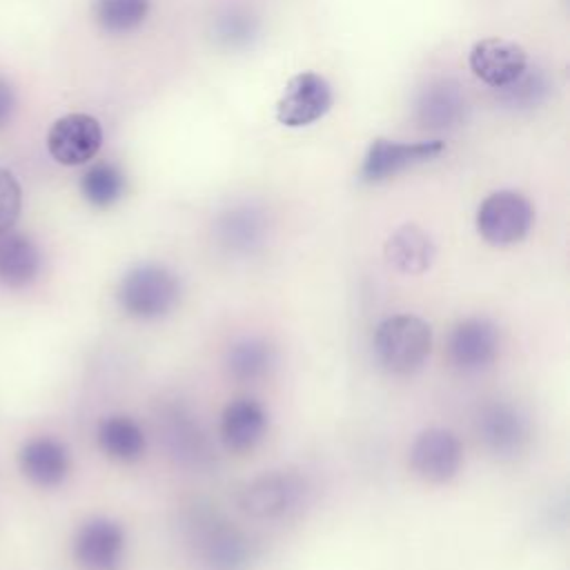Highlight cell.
Returning a JSON list of instances; mask_svg holds the SVG:
<instances>
[{
	"label": "cell",
	"mask_w": 570,
	"mask_h": 570,
	"mask_svg": "<svg viewBox=\"0 0 570 570\" xmlns=\"http://www.w3.org/2000/svg\"><path fill=\"white\" fill-rule=\"evenodd\" d=\"M376 363L396 376L414 374L432 352V327L414 314H394L383 318L372 336Z\"/></svg>",
	"instance_id": "cell-1"
},
{
	"label": "cell",
	"mask_w": 570,
	"mask_h": 570,
	"mask_svg": "<svg viewBox=\"0 0 570 570\" xmlns=\"http://www.w3.org/2000/svg\"><path fill=\"white\" fill-rule=\"evenodd\" d=\"M120 309L138 321H156L167 316L180 301L178 276L158 263H140L131 267L116 287Z\"/></svg>",
	"instance_id": "cell-2"
},
{
	"label": "cell",
	"mask_w": 570,
	"mask_h": 570,
	"mask_svg": "<svg viewBox=\"0 0 570 570\" xmlns=\"http://www.w3.org/2000/svg\"><path fill=\"white\" fill-rule=\"evenodd\" d=\"M305 492L307 485L298 472L269 470L240 488L238 508L252 519H281L303 503Z\"/></svg>",
	"instance_id": "cell-3"
},
{
	"label": "cell",
	"mask_w": 570,
	"mask_h": 570,
	"mask_svg": "<svg viewBox=\"0 0 570 570\" xmlns=\"http://www.w3.org/2000/svg\"><path fill=\"white\" fill-rule=\"evenodd\" d=\"M532 223L534 209L530 200L510 189L485 196L476 209V232L494 247H508L523 240Z\"/></svg>",
	"instance_id": "cell-4"
},
{
	"label": "cell",
	"mask_w": 570,
	"mask_h": 570,
	"mask_svg": "<svg viewBox=\"0 0 570 570\" xmlns=\"http://www.w3.org/2000/svg\"><path fill=\"white\" fill-rule=\"evenodd\" d=\"M191 546L205 570H245L252 559L249 539L220 517L196 519Z\"/></svg>",
	"instance_id": "cell-5"
},
{
	"label": "cell",
	"mask_w": 570,
	"mask_h": 570,
	"mask_svg": "<svg viewBox=\"0 0 570 570\" xmlns=\"http://www.w3.org/2000/svg\"><path fill=\"white\" fill-rule=\"evenodd\" d=\"M476 434L490 454L512 459L530 441V421L510 401H488L476 412Z\"/></svg>",
	"instance_id": "cell-6"
},
{
	"label": "cell",
	"mask_w": 570,
	"mask_h": 570,
	"mask_svg": "<svg viewBox=\"0 0 570 570\" xmlns=\"http://www.w3.org/2000/svg\"><path fill=\"white\" fill-rule=\"evenodd\" d=\"M73 559L82 570H120L127 537L118 521L107 517L87 519L73 534Z\"/></svg>",
	"instance_id": "cell-7"
},
{
	"label": "cell",
	"mask_w": 570,
	"mask_h": 570,
	"mask_svg": "<svg viewBox=\"0 0 570 570\" xmlns=\"http://www.w3.org/2000/svg\"><path fill=\"white\" fill-rule=\"evenodd\" d=\"M463 463L459 436L448 428L423 430L410 448V468L428 483H448Z\"/></svg>",
	"instance_id": "cell-8"
},
{
	"label": "cell",
	"mask_w": 570,
	"mask_h": 570,
	"mask_svg": "<svg viewBox=\"0 0 570 570\" xmlns=\"http://www.w3.org/2000/svg\"><path fill=\"white\" fill-rule=\"evenodd\" d=\"M332 107V87L330 82L314 73L303 71L289 78L278 102H276V120L285 127H305L318 118H323Z\"/></svg>",
	"instance_id": "cell-9"
},
{
	"label": "cell",
	"mask_w": 570,
	"mask_h": 570,
	"mask_svg": "<svg viewBox=\"0 0 570 570\" xmlns=\"http://www.w3.org/2000/svg\"><path fill=\"white\" fill-rule=\"evenodd\" d=\"M499 345V330L490 318L468 316L452 327L448 338V356L461 372H481L494 363Z\"/></svg>",
	"instance_id": "cell-10"
},
{
	"label": "cell",
	"mask_w": 570,
	"mask_h": 570,
	"mask_svg": "<svg viewBox=\"0 0 570 570\" xmlns=\"http://www.w3.org/2000/svg\"><path fill=\"white\" fill-rule=\"evenodd\" d=\"M102 145L100 122L89 114H67L47 134V149L60 165L76 167L89 163Z\"/></svg>",
	"instance_id": "cell-11"
},
{
	"label": "cell",
	"mask_w": 570,
	"mask_h": 570,
	"mask_svg": "<svg viewBox=\"0 0 570 570\" xmlns=\"http://www.w3.org/2000/svg\"><path fill=\"white\" fill-rule=\"evenodd\" d=\"M443 151L441 140H425V142H394L385 138L372 140L363 165H361V180L367 185L383 183L414 165L436 158Z\"/></svg>",
	"instance_id": "cell-12"
},
{
	"label": "cell",
	"mask_w": 570,
	"mask_h": 570,
	"mask_svg": "<svg viewBox=\"0 0 570 570\" xmlns=\"http://www.w3.org/2000/svg\"><path fill=\"white\" fill-rule=\"evenodd\" d=\"M472 73L490 87H508L517 82L528 65V56L521 45L505 38H483L468 56Z\"/></svg>",
	"instance_id": "cell-13"
},
{
	"label": "cell",
	"mask_w": 570,
	"mask_h": 570,
	"mask_svg": "<svg viewBox=\"0 0 570 570\" xmlns=\"http://www.w3.org/2000/svg\"><path fill=\"white\" fill-rule=\"evenodd\" d=\"M267 425L269 419L265 407L256 399L238 396L225 405L220 414L218 434L229 452L243 454L252 452L263 441Z\"/></svg>",
	"instance_id": "cell-14"
},
{
	"label": "cell",
	"mask_w": 570,
	"mask_h": 570,
	"mask_svg": "<svg viewBox=\"0 0 570 570\" xmlns=\"http://www.w3.org/2000/svg\"><path fill=\"white\" fill-rule=\"evenodd\" d=\"M22 474L40 488H56L69 474V452L53 436L29 439L18 454Z\"/></svg>",
	"instance_id": "cell-15"
},
{
	"label": "cell",
	"mask_w": 570,
	"mask_h": 570,
	"mask_svg": "<svg viewBox=\"0 0 570 570\" xmlns=\"http://www.w3.org/2000/svg\"><path fill=\"white\" fill-rule=\"evenodd\" d=\"M434 254V240L414 223L401 225L385 243V258L401 274H423L432 265Z\"/></svg>",
	"instance_id": "cell-16"
},
{
	"label": "cell",
	"mask_w": 570,
	"mask_h": 570,
	"mask_svg": "<svg viewBox=\"0 0 570 570\" xmlns=\"http://www.w3.org/2000/svg\"><path fill=\"white\" fill-rule=\"evenodd\" d=\"M276 367V347L261 336H245L229 345L225 356L227 374L238 383H258Z\"/></svg>",
	"instance_id": "cell-17"
},
{
	"label": "cell",
	"mask_w": 570,
	"mask_h": 570,
	"mask_svg": "<svg viewBox=\"0 0 570 570\" xmlns=\"http://www.w3.org/2000/svg\"><path fill=\"white\" fill-rule=\"evenodd\" d=\"M160 423H163V434L169 452L176 454L183 463L200 465L209 456L207 439L185 407L174 405L165 410Z\"/></svg>",
	"instance_id": "cell-18"
},
{
	"label": "cell",
	"mask_w": 570,
	"mask_h": 570,
	"mask_svg": "<svg viewBox=\"0 0 570 570\" xmlns=\"http://www.w3.org/2000/svg\"><path fill=\"white\" fill-rule=\"evenodd\" d=\"M42 258L36 243L16 232L0 234V283L7 287H24L40 272Z\"/></svg>",
	"instance_id": "cell-19"
},
{
	"label": "cell",
	"mask_w": 570,
	"mask_h": 570,
	"mask_svg": "<svg viewBox=\"0 0 570 570\" xmlns=\"http://www.w3.org/2000/svg\"><path fill=\"white\" fill-rule=\"evenodd\" d=\"M96 441L102 454L118 463H134L145 454L147 439L142 428L125 414H111L105 416L98 423L96 430Z\"/></svg>",
	"instance_id": "cell-20"
},
{
	"label": "cell",
	"mask_w": 570,
	"mask_h": 570,
	"mask_svg": "<svg viewBox=\"0 0 570 570\" xmlns=\"http://www.w3.org/2000/svg\"><path fill=\"white\" fill-rule=\"evenodd\" d=\"M80 191L94 207H111L125 191V176L114 163H96L80 178Z\"/></svg>",
	"instance_id": "cell-21"
},
{
	"label": "cell",
	"mask_w": 570,
	"mask_h": 570,
	"mask_svg": "<svg viewBox=\"0 0 570 570\" xmlns=\"http://www.w3.org/2000/svg\"><path fill=\"white\" fill-rule=\"evenodd\" d=\"M263 220L247 209L229 212L218 227L220 243L234 254H252L263 243Z\"/></svg>",
	"instance_id": "cell-22"
},
{
	"label": "cell",
	"mask_w": 570,
	"mask_h": 570,
	"mask_svg": "<svg viewBox=\"0 0 570 570\" xmlns=\"http://www.w3.org/2000/svg\"><path fill=\"white\" fill-rule=\"evenodd\" d=\"M149 0H94V18L107 33H127L142 24Z\"/></svg>",
	"instance_id": "cell-23"
},
{
	"label": "cell",
	"mask_w": 570,
	"mask_h": 570,
	"mask_svg": "<svg viewBox=\"0 0 570 570\" xmlns=\"http://www.w3.org/2000/svg\"><path fill=\"white\" fill-rule=\"evenodd\" d=\"M22 205L20 183L9 169H0V234L9 232L18 220Z\"/></svg>",
	"instance_id": "cell-24"
},
{
	"label": "cell",
	"mask_w": 570,
	"mask_h": 570,
	"mask_svg": "<svg viewBox=\"0 0 570 570\" xmlns=\"http://www.w3.org/2000/svg\"><path fill=\"white\" fill-rule=\"evenodd\" d=\"M16 109V94L13 87L0 76V129L11 120Z\"/></svg>",
	"instance_id": "cell-25"
}]
</instances>
